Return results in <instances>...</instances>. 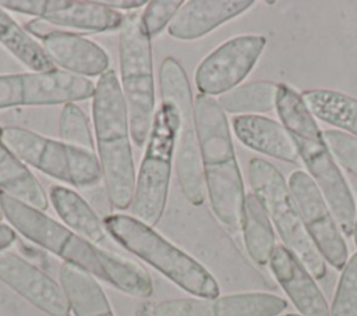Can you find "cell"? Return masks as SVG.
I'll return each instance as SVG.
<instances>
[{
  "mask_svg": "<svg viewBox=\"0 0 357 316\" xmlns=\"http://www.w3.org/2000/svg\"><path fill=\"white\" fill-rule=\"evenodd\" d=\"M0 188L7 195L38 209L49 207V198L28 167L0 139Z\"/></svg>",
  "mask_w": 357,
  "mask_h": 316,
  "instance_id": "obj_22",
  "label": "cell"
},
{
  "mask_svg": "<svg viewBox=\"0 0 357 316\" xmlns=\"http://www.w3.org/2000/svg\"><path fill=\"white\" fill-rule=\"evenodd\" d=\"M286 316H301V315H296V313H289V315H286Z\"/></svg>",
  "mask_w": 357,
  "mask_h": 316,
  "instance_id": "obj_35",
  "label": "cell"
},
{
  "mask_svg": "<svg viewBox=\"0 0 357 316\" xmlns=\"http://www.w3.org/2000/svg\"><path fill=\"white\" fill-rule=\"evenodd\" d=\"M194 110L211 207L222 224L238 231L243 227L245 192L227 117L218 100L201 93Z\"/></svg>",
  "mask_w": 357,
  "mask_h": 316,
  "instance_id": "obj_3",
  "label": "cell"
},
{
  "mask_svg": "<svg viewBox=\"0 0 357 316\" xmlns=\"http://www.w3.org/2000/svg\"><path fill=\"white\" fill-rule=\"evenodd\" d=\"M329 316H357V252L342 269Z\"/></svg>",
  "mask_w": 357,
  "mask_h": 316,
  "instance_id": "obj_28",
  "label": "cell"
},
{
  "mask_svg": "<svg viewBox=\"0 0 357 316\" xmlns=\"http://www.w3.org/2000/svg\"><path fill=\"white\" fill-rule=\"evenodd\" d=\"M59 278L74 316H114L106 294L92 274L63 263Z\"/></svg>",
  "mask_w": 357,
  "mask_h": 316,
  "instance_id": "obj_21",
  "label": "cell"
},
{
  "mask_svg": "<svg viewBox=\"0 0 357 316\" xmlns=\"http://www.w3.org/2000/svg\"><path fill=\"white\" fill-rule=\"evenodd\" d=\"M159 85L162 102L173 104L180 113V128L176 142V174L180 188L192 205L205 200V178L201 160V149L195 125V110L192 92L181 64L166 57L159 68Z\"/></svg>",
  "mask_w": 357,
  "mask_h": 316,
  "instance_id": "obj_9",
  "label": "cell"
},
{
  "mask_svg": "<svg viewBox=\"0 0 357 316\" xmlns=\"http://www.w3.org/2000/svg\"><path fill=\"white\" fill-rule=\"evenodd\" d=\"M0 281L49 316H70L61 285L43 270L10 251H0Z\"/></svg>",
  "mask_w": 357,
  "mask_h": 316,
  "instance_id": "obj_15",
  "label": "cell"
},
{
  "mask_svg": "<svg viewBox=\"0 0 357 316\" xmlns=\"http://www.w3.org/2000/svg\"><path fill=\"white\" fill-rule=\"evenodd\" d=\"M287 185L317 249L325 262L342 270L349 260L347 245L318 185L303 170L293 171Z\"/></svg>",
  "mask_w": 357,
  "mask_h": 316,
  "instance_id": "obj_12",
  "label": "cell"
},
{
  "mask_svg": "<svg viewBox=\"0 0 357 316\" xmlns=\"http://www.w3.org/2000/svg\"><path fill=\"white\" fill-rule=\"evenodd\" d=\"M178 128V110L173 104L162 102L146 139L130 206L132 217L151 227L160 221L166 207Z\"/></svg>",
  "mask_w": 357,
  "mask_h": 316,
  "instance_id": "obj_7",
  "label": "cell"
},
{
  "mask_svg": "<svg viewBox=\"0 0 357 316\" xmlns=\"http://www.w3.org/2000/svg\"><path fill=\"white\" fill-rule=\"evenodd\" d=\"M120 86L127 106L131 139L135 146L146 143L155 117V79L152 45L142 14L124 15L119 40Z\"/></svg>",
  "mask_w": 357,
  "mask_h": 316,
  "instance_id": "obj_6",
  "label": "cell"
},
{
  "mask_svg": "<svg viewBox=\"0 0 357 316\" xmlns=\"http://www.w3.org/2000/svg\"><path fill=\"white\" fill-rule=\"evenodd\" d=\"M243 238L248 256L258 266L269 264L276 246L272 221L254 193L245 195Z\"/></svg>",
  "mask_w": 357,
  "mask_h": 316,
  "instance_id": "obj_24",
  "label": "cell"
},
{
  "mask_svg": "<svg viewBox=\"0 0 357 316\" xmlns=\"http://www.w3.org/2000/svg\"><path fill=\"white\" fill-rule=\"evenodd\" d=\"M248 181L284 246L300 259L315 280H322L326 276L325 259L307 232L282 173L268 160L254 157L248 163Z\"/></svg>",
  "mask_w": 357,
  "mask_h": 316,
  "instance_id": "obj_8",
  "label": "cell"
},
{
  "mask_svg": "<svg viewBox=\"0 0 357 316\" xmlns=\"http://www.w3.org/2000/svg\"><path fill=\"white\" fill-rule=\"evenodd\" d=\"M231 125L237 139L247 148L278 160L298 164V150L282 123L264 116H237Z\"/></svg>",
  "mask_w": 357,
  "mask_h": 316,
  "instance_id": "obj_19",
  "label": "cell"
},
{
  "mask_svg": "<svg viewBox=\"0 0 357 316\" xmlns=\"http://www.w3.org/2000/svg\"><path fill=\"white\" fill-rule=\"evenodd\" d=\"M266 38L261 35L234 36L209 53L195 71V85L201 95H225L250 74L257 64Z\"/></svg>",
  "mask_w": 357,
  "mask_h": 316,
  "instance_id": "obj_13",
  "label": "cell"
},
{
  "mask_svg": "<svg viewBox=\"0 0 357 316\" xmlns=\"http://www.w3.org/2000/svg\"><path fill=\"white\" fill-rule=\"evenodd\" d=\"M102 4H105L109 8L113 10H135L138 7H142L146 4V1L144 0H135V1H130V0H102Z\"/></svg>",
  "mask_w": 357,
  "mask_h": 316,
  "instance_id": "obj_32",
  "label": "cell"
},
{
  "mask_svg": "<svg viewBox=\"0 0 357 316\" xmlns=\"http://www.w3.org/2000/svg\"><path fill=\"white\" fill-rule=\"evenodd\" d=\"M279 84L271 81H254L237 86L219 96V106L225 113L240 116H258L276 107Z\"/></svg>",
  "mask_w": 357,
  "mask_h": 316,
  "instance_id": "obj_26",
  "label": "cell"
},
{
  "mask_svg": "<svg viewBox=\"0 0 357 316\" xmlns=\"http://www.w3.org/2000/svg\"><path fill=\"white\" fill-rule=\"evenodd\" d=\"M1 219H3V212H1V206H0V221H1Z\"/></svg>",
  "mask_w": 357,
  "mask_h": 316,
  "instance_id": "obj_36",
  "label": "cell"
},
{
  "mask_svg": "<svg viewBox=\"0 0 357 316\" xmlns=\"http://www.w3.org/2000/svg\"><path fill=\"white\" fill-rule=\"evenodd\" d=\"M324 139L335 160L349 173L357 175V138L337 129L324 131Z\"/></svg>",
  "mask_w": 357,
  "mask_h": 316,
  "instance_id": "obj_31",
  "label": "cell"
},
{
  "mask_svg": "<svg viewBox=\"0 0 357 316\" xmlns=\"http://www.w3.org/2000/svg\"><path fill=\"white\" fill-rule=\"evenodd\" d=\"M59 135L63 142L74 148L88 152L95 150L89 120L75 103L64 104L59 120Z\"/></svg>",
  "mask_w": 357,
  "mask_h": 316,
  "instance_id": "obj_27",
  "label": "cell"
},
{
  "mask_svg": "<svg viewBox=\"0 0 357 316\" xmlns=\"http://www.w3.org/2000/svg\"><path fill=\"white\" fill-rule=\"evenodd\" d=\"M301 97L315 118L357 138V99L329 89H307Z\"/></svg>",
  "mask_w": 357,
  "mask_h": 316,
  "instance_id": "obj_23",
  "label": "cell"
},
{
  "mask_svg": "<svg viewBox=\"0 0 357 316\" xmlns=\"http://www.w3.org/2000/svg\"><path fill=\"white\" fill-rule=\"evenodd\" d=\"M146 316H211V299L208 298H174L156 302Z\"/></svg>",
  "mask_w": 357,
  "mask_h": 316,
  "instance_id": "obj_29",
  "label": "cell"
},
{
  "mask_svg": "<svg viewBox=\"0 0 357 316\" xmlns=\"http://www.w3.org/2000/svg\"><path fill=\"white\" fill-rule=\"evenodd\" d=\"M252 0H190L183 3L167 26L170 36L194 40L254 6Z\"/></svg>",
  "mask_w": 357,
  "mask_h": 316,
  "instance_id": "obj_18",
  "label": "cell"
},
{
  "mask_svg": "<svg viewBox=\"0 0 357 316\" xmlns=\"http://www.w3.org/2000/svg\"><path fill=\"white\" fill-rule=\"evenodd\" d=\"M49 198L56 213L70 230L93 245L107 248L110 235L103 221L82 196L70 188L54 185L50 188Z\"/></svg>",
  "mask_w": 357,
  "mask_h": 316,
  "instance_id": "obj_20",
  "label": "cell"
},
{
  "mask_svg": "<svg viewBox=\"0 0 357 316\" xmlns=\"http://www.w3.org/2000/svg\"><path fill=\"white\" fill-rule=\"evenodd\" d=\"M95 88L91 79L61 70L0 75V110L75 103L93 97Z\"/></svg>",
  "mask_w": 357,
  "mask_h": 316,
  "instance_id": "obj_11",
  "label": "cell"
},
{
  "mask_svg": "<svg viewBox=\"0 0 357 316\" xmlns=\"http://www.w3.org/2000/svg\"><path fill=\"white\" fill-rule=\"evenodd\" d=\"M0 206L3 217L17 232L61 258L64 263L77 266L131 297L148 298L152 295V278L139 263L109 248L93 245L42 210L3 191L0 192Z\"/></svg>",
  "mask_w": 357,
  "mask_h": 316,
  "instance_id": "obj_1",
  "label": "cell"
},
{
  "mask_svg": "<svg viewBox=\"0 0 357 316\" xmlns=\"http://www.w3.org/2000/svg\"><path fill=\"white\" fill-rule=\"evenodd\" d=\"M276 113L291 136L301 161L324 195L340 232L353 237L357 219L356 202L315 117L301 95L286 84H279Z\"/></svg>",
  "mask_w": 357,
  "mask_h": 316,
  "instance_id": "obj_2",
  "label": "cell"
},
{
  "mask_svg": "<svg viewBox=\"0 0 357 316\" xmlns=\"http://www.w3.org/2000/svg\"><path fill=\"white\" fill-rule=\"evenodd\" d=\"M105 228L126 251L151 264L177 287L198 298H218L215 277L192 256L167 241L153 227L127 214H110L103 219Z\"/></svg>",
  "mask_w": 357,
  "mask_h": 316,
  "instance_id": "obj_5",
  "label": "cell"
},
{
  "mask_svg": "<svg viewBox=\"0 0 357 316\" xmlns=\"http://www.w3.org/2000/svg\"><path fill=\"white\" fill-rule=\"evenodd\" d=\"M92 118L106 195L113 207L124 210L131 206L137 175L127 106L113 70L106 71L96 82Z\"/></svg>",
  "mask_w": 357,
  "mask_h": 316,
  "instance_id": "obj_4",
  "label": "cell"
},
{
  "mask_svg": "<svg viewBox=\"0 0 357 316\" xmlns=\"http://www.w3.org/2000/svg\"><path fill=\"white\" fill-rule=\"evenodd\" d=\"M353 238H354V244L357 246V219H356V226H354V232H353Z\"/></svg>",
  "mask_w": 357,
  "mask_h": 316,
  "instance_id": "obj_34",
  "label": "cell"
},
{
  "mask_svg": "<svg viewBox=\"0 0 357 316\" xmlns=\"http://www.w3.org/2000/svg\"><path fill=\"white\" fill-rule=\"evenodd\" d=\"M181 0H153L148 1L142 13V22L148 36H158L166 26L170 25L177 11L183 6Z\"/></svg>",
  "mask_w": 357,
  "mask_h": 316,
  "instance_id": "obj_30",
  "label": "cell"
},
{
  "mask_svg": "<svg viewBox=\"0 0 357 316\" xmlns=\"http://www.w3.org/2000/svg\"><path fill=\"white\" fill-rule=\"evenodd\" d=\"M0 6L14 13L33 15L53 26L103 33L121 28L124 15L100 1L82 0H4Z\"/></svg>",
  "mask_w": 357,
  "mask_h": 316,
  "instance_id": "obj_14",
  "label": "cell"
},
{
  "mask_svg": "<svg viewBox=\"0 0 357 316\" xmlns=\"http://www.w3.org/2000/svg\"><path fill=\"white\" fill-rule=\"evenodd\" d=\"M269 267L301 316H329L328 302L315 278L290 249L276 245Z\"/></svg>",
  "mask_w": 357,
  "mask_h": 316,
  "instance_id": "obj_16",
  "label": "cell"
},
{
  "mask_svg": "<svg viewBox=\"0 0 357 316\" xmlns=\"http://www.w3.org/2000/svg\"><path fill=\"white\" fill-rule=\"evenodd\" d=\"M0 45L33 72L54 71L56 64L15 19L0 6Z\"/></svg>",
  "mask_w": 357,
  "mask_h": 316,
  "instance_id": "obj_25",
  "label": "cell"
},
{
  "mask_svg": "<svg viewBox=\"0 0 357 316\" xmlns=\"http://www.w3.org/2000/svg\"><path fill=\"white\" fill-rule=\"evenodd\" d=\"M40 42L49 58L70 74L85 78L100 77L109 71L107 53L86 38L54 29Z\"/></svg>",
  "mask_w": 357,
  "mask_h": 316,
  "instance_id": "obj_17",
  "label": "cell"
},
{
  "mask_svg": "<svg viewBox=\"0 0 357 316\" xmlns=\"http://www.w3.org/2000/svg\"><path fill=\"white\" fill-rule=\"evenodd\" d=\"M15 241V231L13 227L0 221V251H6Z\"/></svg>",
  "mask_w": 357,
  "mask_h": 316,
  "instance_id": "obj_33",
  "label": "cell"
},
{
  "mask_svg": "<svg viewBox=\"0 0 357 316\" xmlns=\"http://www.w3.org/2000/svg\"><path fill=\"white\" fill-rule=\"evenodd\" d=\"M1 142L24 163L77 188L96 185L102 178L93 152L74 148L21 127L0 128Z\"/></svg>",
  "mask_w": 357,
  "mask_h": 316,
  "instance_id": "obj_10",
  "label": "cell"
}]
</instances>
